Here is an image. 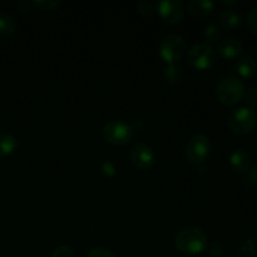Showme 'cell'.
Listing matches in <instances>:
<instances>
[{"mask_svg": "<svg viewBox=\"0 0 257 257\" xmlns=\"http://www.w3.org/2000/svg\"><path fill=\"white\" fill-rule=\"evenodd\" d=\"M208 246V238L205 231L196 226L183 227L176 233L175 247L181 253L195 256L203 252Z\"/></svg>", "mask_w": 257, "mask_h": 257, "instance_id": "obj_1", "label": "cell"}, {"mask_svg": "<svg viewBox=\"0 0 257 257\" xmlns=\"http://www.w3.org/2000/svg\"><path fill=\"white\" fill-rule=\"evenodd\" d=\"M245 90L243 80L235 75H228L218 83L216 88V95L222 104L236 105L242 100Z\"/></svg>", "mask_w": 257, "mask_h": 257, "instance_id": "obj_2", "label": "cell"}, {"mask_svg": "<svg viewBox=\"0 0 257 257\" xmlns=\"http://www.w3.org/2000/svg\"><path fill=\"white\" fill-rule=\"evenodd\" d=\"M186 40L180 34H170L162 39L158 48V54L161 59L168 65L176 64L178 60L182 59L186 53Z\"/></svg>", "mask_w": 257, "mask_h": 257, "instance_id": "obj_3", "label": "cell"}, {"mask_svg": "<svg viewBox=\"0 0 257 257\" xmlns=\"http://www.w3.org/2000/svg\"><path fill=\"white\" fill-rule=\"evenodd\" d=\"M227 125L236 135H248L257 125V113L252 108L241 107L235 109L227 119Z\"/></svg>", "mask_w": 257, "mask_h": 257, "instance_id": "obj_4", "label": "cell"}, {"mask_svg": "<svg viewBox=\"0 0 257 257\" xmlns=\"http://www.w3.org/2000/svg\"><path fill=\"white\" fill-rule=\"evenodd\" d=\"M187 62L191 67L198 70H207L217 62V52L206 43H198L190 48L187 53Z\"/></svg>", "mask_w": 257, "mask_h": 257, "instance_id": "obj_5", "label": "cell"}, {"mask_svg": "<svg viewBox=\"0 0 257 257\" xmlns=\"http://www.w3.org/2000/svg\"><path fill=\"white\" fill-rule=\"evenodd\" d=\"M135 135V128L132 124L120 122V120H112L103 127L102 136L105 142L113 146H125L132 141Z\"/></svg>", "mask_w": 257, "mask_h": 257, "instance_id": "obj_6", "label": "cell"}, {"mask_svg": "<svg viewBox=\"0 0 257 257\" xmlns=\"http://www.w3.org/2000/svg\"><path fill=\"white\" fill-rule=\"evenodd\" d=\"M211 152L210 138L205 135H195L186 146V158L193 165H201L207 160Z\"/></svg>", "mask_w": 257, "mask_h": 257, "instance_id": "obj_7", "label": "cell"}, {"mask_svg": "<svg viewBox=\"0 0 257 257\" xmlns=\"http://www.w3.org/2000/svg\"><path fill=\"white\" fill-rule=\"evenodd\" d=\"M155 8L163 22L168 24H177L185 15V7L180 0H162L156 3Z\"/></svg>", "mask_w": 257, "mask_h": 257, "instance_id": "obj_8", "label": "cell"}, {"mask_svg": "<svg viewBox=\"0 0 257 257\" xmlns=\"http://www.w3.org/2000/svg\"><path fill=\"white\" fill-rule=\"evenodd\" d=\"M130 157L136 168L140 171H148L153 167L156 161V155L152 147L146 143H137L132 147Z\"/></svg>", "mask_w": 257, "mask_h": 257, "instance_id": "obj_9", "label": "cell"}, {"mask_svg": "<svg viewBox=\"0 0 257 257\" xmlns=\"http://www.w3.org/2000/svg\"><path fill=\"white\" fill-rule=\"evenodd\" d=\"M230 165L237 173L248 172L251 168V156L243 148H236L230 155Z\"/></svg>", "mask_w": 257, "mask_h": 257, "instance_id": "obj_10", "label": "cell"}, {"mask_svg": "<svg viewBox=\"0 0 257 257\" xmlns=\"http://www.w3.org/2000/svg\"><path fill=\"white\" fill-rule=\"evenodd\" d=\"M242 43L236 38H226L218 44V54L225 59H235L242 53Z\"/></svg>", "mask_w": 257, "mask_h": 257, "instance_id": "obj_11", "label": "cell"}, {"mask_svg": "<svg viewBox=\"0 0 257 257\" xmlns=\"http://www.w3.org/2000/svg\"><path fill=\"white\" fill-rule=\"evenodd\" d=\"M215 9V3L211 0H191L187 4V12L195 18L208 17Z\"/></svg>", "mask_w": 257, "mask_h": 257, "instance_id": "obj_12", "label": "cell"}, {"mask_svg": "<svg viewBox=\"0 0 257 257\" xmlns=\"http://www.w3.org/2000/svg\"><path fill=\"white\" fill-rule=\"evenodd\" d=\"M220 24L225 29H236L242 24V18L238 13L233 12V10H223L220 14Z\"/></svg>", "mask_w": 257, "mask_h": 257, "instance_id": "obj_13", "label": "cell"}, {"mask_svg": "<svg viewBox=\"0 0 257 257\" xmlns=\"http://www.w3.org/2000/svg\"><path fill=\"white\" fill-rule=\"evenodd\" d=\"M236 70L242 78H251L257 70V63L253 58L243 57L236 64Z\"/></svg>", "mask_w": 257, "mask_h": 257, "instance_id": "obj_14", "label": "cell"}, {"mask_svg": "<svg viewBox=\"0 0 257 257\" xmlns=\"http://www.w3.org/2000/svg\"><path fill=\"white\" fill-rule=\"evenodd\" d=\"M18 146L17 138L8 133H0V158L12 155Z\"/></svg>", "mask_w": 257, "mask_h": 257, "instance_id": "obj_15", "label": "cell"}, {"mask_svg": "<svg viewBox=\"0 0 257 257\" xmlns=\"http://www.w3.org/2000/svg\"><path fill=\"white\" fill-rule=\"evenodd\" d=\"M17 30V23L14 18L8 13L0 10V34L2 35H12Z\"/></svg>", "mask_w": 257, "mask_h": 257, "instance_id": "obj_16", "label": "cell"}, {"mask_svg": "<svg viewBox=\"0 0 257 257\" xmlns=\"http://www.w3.org/2000/svg\"><path fill=\"white\" fill-rule=\"evenodd\" d=\"M163 77H165V80L167 83H170L172 85H177L182 80V70L176 64L167 65V68L165 69V73H163Z\"/></svg>", "mask_w": 257, "mask_h": 257, "instance_id": "obj_17", "label": "cell"}, {"mask_svg": "<svg viewBox=\"0 0 257 257\" xmlns=\"http://www.w3.org/2000/svg\"><path fill=\"white\" fill-rule=\"evenodd\" d=\"M221 35H222L221 28L216 24L208 25V27L205 28V32H203V38L206 40V44L208 45L217 43L221 39Z\"/></svg>", "mask_w": 257, "mask_h": 257, "instance_id": "obj_18", "label": "cell"}, {"mask_svg": "<svg viewBox=\"0 0 257 257\" xmlns=\"http://www.w3.org/2000/svg\"><path fill=\"white\" fill-rule=\"evenodd\" d=\"M60 4L62 3L57 2V0H35V2H33V5L39 8L43 12H52V10L57 9Z\"/></svg>", "mask_w": 257, "mask_h": 257, "instance_id": "obj_19", "label": "cell"}, {"mask_svg": "<svg viewBox=\"0 0 257 257\" xmlns=\"http://www.w3.org/2000/svg\"><path fill=\"white\" fill-rule=\"evenodd\" d=\"M243 99H245V103L248 105V108H252L253 109V107L257 105V88L251 87L250 89L245 90Z\"/></svg>", "mask_w": 257, "mask_h": 257, "instance_id": "obj_20", "label": "cell"}, {"mask_svg": "<svg viewBox=\"0 0 257 257\" xmlns=\"http://www.w3.org/2000/svg\"><path fill=\"white\" fill-rule=\"evenodd\" d=\"M50 257H77V255L69 246H59L53 251Z\"/></svg>", "mask_w": 257, "mask_h": 257, "instance_id": "obj_21", "label": "cell"}, {"mask_svg": "<svg viewBox=\"0 0 257 257\" xmlns=\"http://www.w3.org/2000/svg\"><path fill=\"white\" fill-rule=\"evenodd\" d=\"M137 10L138 13H141L142 15L147 17V15H151L156 10L155 4L152 2H148V0H143V2H140L137 4Z\"/></svg>", "mask_w": 257, "mask_h": 257, "instance_id": "obj_22", "label": "cell"}, {"mask_svg": "<svg viewBox=\"0 0 257 257\" xmlns=\"http://www.w3.org/2000/svg\"><path fill=\"white\" fill-rule=\"evenodd\" d=\"M85 257H115L114 253L105 247H95L88 252Z\"/></svg>", "mask_w": 257, "mask_h": 257, "instance_id": "obj_23", "label": "cell"}, {"mask_svg": "<svg viewBox=\"0 0 257 257\" xmlns=\"http://www.w3.org/2000/svg\"><path fill=\"white\" fill-rule=\"evenodd\" d=\"M247 25L251 32L257 35V7L251 9L247 14Z\"/></svg>", "mask_w": 257, "mask_h": 257, "instance_id": "obj_24", "label": "cell"}, {"mask_svg": "<svg viewBox=\"0 0 257 257\" xmlns=\"http://www.w3.org/2000/svg\"><path fill=\"white\" fill-rule=\"evenodd\" d=\"M222 252H223V247H222V245H221V243H218V242L211 243V245H210V253H211V255L215 256V257H220L221 255H222Z\"/></svg>", "mask_w": 257, "mask_h": 257, "instance_id": "obj_25", "label": "cell"}, {"mask_svg": "<svg viewBox=\"0 0 257 257\" xmlns=\"http://www.w3.org/2000/svg\"><path fill=\"white\" fill-rule=\"evenodd\" d=\"M33 3H28V2H19L17 4V9L22 13H28L32 10Z\"/></svg>", "mask_w": 257, "mask_h": 257, "instance_id": "obj_26", "label": "cell"}, {"mask_svg": "<svg viewBox=\"0 0 257 257\" xmlns=\"http://www.w3.org/2000/svg\"><path fill=\"white\" fill-rule=\"evenodd\" d=\"M248 178L252 181V183H257V161L253 166H251L250 168V175H248Z\"/></svg>", "mask_w": 257, "mask_h": 257, "instance_id": "obj_27", "label": "cell"}, {"mask_svg": "<svg viewBox=\"0 0 257 257\" xmlns=\"http://www.w3.org/2000/svg\"><path fill=\"white\" fill-rule=\"evenodd\" d=\"M223 5H235L236 2H222Z\"/></svg>", "mask_w": 257, "mask_h": 257, "instance_id": "obj_28", "label": "cell"}, {"mask_svg": "<svg viewBox=\"0 0 257 257\" xmlns=\"http://www.w3.org/2000/svg\"><path fill=\"white\" fill-rule=\"evenodd\" d=\"M201 257H207V256H201Z\"/></svg>", "mask_w": 257, "mask_h": 257, "instance_id": "obj_29", "label": "cell"}]
</instances>
